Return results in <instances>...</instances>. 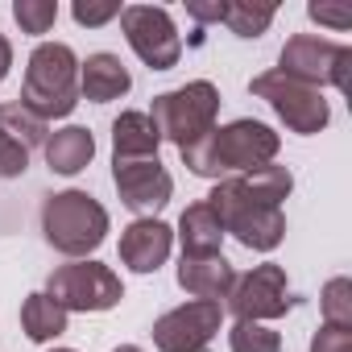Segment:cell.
<instances>
[{"instance_id":"277c9868","label":"cell","mask_w":352,"mask_h":352,"mask_svg":"<svg viewBox=\"0 0 352 352\" xmlns=\"http://www.w3.org/2000/svg\"><path fill=\"white\" fill-rule=\"evenodd\" d=\"M42 232L63 257H87L108 236V212L87 191H58L42 204Z\"/></svg>"},{"instance_id":"d6986e66","label":"cell","mask_w":352,"mask_h":352,"mask_svg":"<svg viewBox=\"0 0 352 352\" xmlns=\"http://www.w3.org/2000/svg\"><path fill=\"white\" fill-rule=\"evenodd\" d=\"M67 311L50 298V294H30L21 302V331L34 340V344H46V340H58L67 331Z\"/></svg>"},{"instance_id":"ba28073f","label":"cell","mask_w":352,"mask_h":352,"mask_svg":"<svg viewBox=\"0 0 352 352\" xmlns=\"http://www.w3.org/2000/svg\"><path fill=\"white\" fill-rule=\"evenodd\" d=\"M278 71L290 75V79H298V83H311V87H340V91H348L352 46L298 34V38H290V42L282 46Z\"/></svg>"},{"instance_id":"30bf717a","label":"cell","mask_w":352,"mask_h":352,"mask_svg":"<svg viewBox=\"0 0 352 352\" xmlns=\"http://www.w3.org/2000/svg\"><path fill=\"white\" fill-rule=\"evenodd\" d=\"M294 307L290 298V282H286V270L265 261V265H253L249 274H241L228 290V311L236 319H249V323H265V319H282L286 311Z\"/></svg>"},{"instance_id":"7c38bea8","label":"cell","mask_w":352,"mask_h":352,"mask_svg":"<svg viewBox=\"0 0 352 352\" xmlns=\"http://www.w3.org/2000/svg\"><path fill=\"white\" fill-rule=\"evenodd\" d=\"M112 183H116V195L129 212H137L141 220H149L153 212H162L174 195V179L170 170L157 162V157H145V162H116L112 166Z\"/></svg>"},{"instance_id":"cb8c5ba5","label":"cell","mask_w":352,"mask_h":352,"mask_svg":"<svg viewBox=\"0 0 352 352\" xmlns=\"http://www.w3.org/2000/svg\"><path fill=\"white\" fill-rule=\"evenodd\" d=\"M13 21L21 25V34H50V25L58 21V5L54 0H13Z\"/></svg>"},{"instance_id":"4fadbf2b","label":"cell","mask_w":352,"mask_h":352,"mask_svg":"<svg viewBox=\"0 0 352 352\" xmlns=\"http://www.w3.org/2000/svg\"><path fill=\"white\" fill-rule=\"evenodd\" d=\"M174 249V228L162 224V220H133L124 232H120V261L133 270V274H153L157 265H166Z\"/></svg>"},{"instance_id":"9a60e30c","label":"cell","mask_w":352,"mask_h":352,"mask_svg":"<svg viewBox=\"0 0 352 352\" xmlns=\"http://www.w3.org/2000/svg\"><path fill=\"white\" fill-rule=\"evenodd\" d=\"M133 87V75L124 71V63L108 50L100 54H87V63H79V96L91 100V104H108V100H120L129 96Z\"/></svg>"},{"instance_id":"5bb4252c","label":"cell","mask_w":352,"mask_h":352,"mask_svg":"<svg viewBox=\"0 0 352 352\" xmlns=\"http://www.w3.org/2000/svg\"><path fill=\"white\" fill-rule=\"evenodd\" d=\"M232 282H236V270L224 261V253L183 257V265H179V286H183L191 298H199V302H220V298H228Z\"/></svg>"},{"instance_id":"2e32d148","label":"cell","mask_w":352,"mask_h":352,"mask_svg":"<svg viewBox=\"0 0 352 352\" xmlns=\"http://www.w3.org/2000/svg\"><path fill=\"white\" fill-rule=\"evenodd\" d=\"M157 129L149 120V112H120L112 120V153L116 162H145V157H157Z\"/></svg>"},{"instance_id":"7a4b0ae2","label":"cell","mask_w":352,"mask_h":352,"mask_svg":"<svg viewBox=\"0 0 352 352\" xmlns=\"http://www.w3.org/2000/svg\"><path fill=\"white\" fill-rule=\"evenodd\" d=\"M21 104L34 116H42L46 124L75 112V104H79V58L67 42H42L30 54Z\"/></svg>"},{"instance_id":"ffe728a7","label":"cell","mask_w":352,"mask_h":352,"mask_svg":"<svg viewBox=\"0 0 352 352\" xmlns=\"http://www.w3.org/2000/svg\"><path fill=\"white\" fill-rule=\"evenodd\" d=\"M0 133H9L13 141H21L25 149H34V145H46V137H50V129H46V120L42 116H34L21 100H13V104H0Z\"/></svg>"},{"instance_id":"44dd1931","label":"cell","mask_w":352,"mask_h":352,"mask_svg":"<svg viewBox=\"0 0 352 352\" xmlns=\"http://www.w3.org/2000/svg\"><path fill=\"white\" fill-rule=\"evenodd\" d=\"M274 5H253V0H228V13H224V25L236 34V38H261L270 25H274Z\"/></svg>"},{"instance_id":"f546056e","label":"cell","mask_w":352,"mask_h":352,"mask_svg":"<svg viewBox=\"0 0 352 352\" xmlns=\"http://www.w3.org/2000/svg\"><path fill=\"white\" fill-rule=\"evenodd\" d=\"M9 67H13V46H9V38L0 34V79L9 75Z\"/></svg>"},{"instance_id":"6da1fadb","label":"cell","mask_w":352,"mask_h":352,"mask_svg":"<svg viewBox=\"0 0 352 352\" xmlns=\"http://www.w3.org/2000/svg\"><path fill=\"white\" fill-rule=\"evenodd\" d=\"M278 145H282V137L270 124L245 116V120H232L224 129H212L208 137H199L195 145H187L179 153H183L191 174L220 183L224 174H249L257 166H270L278 157Z\"/></svg>"},{"instance_id":"1f68e13d","label":"cell","mask_w":352,"mask_h":352,"mask_svg":"<svg viewBox=\"0 0 352 352\" xmlns=\"http://www.w3.org/2000/svg\"><path fill=\"white\" fill-rule=\"evenodd\" d=\"M54 352H75V348H54Z\"/></svg>"},{"instance_id":"4316f807","label":"cell","mask_w":352,"mask_h":352,"mask_svg":"<svg viewBox=\"0 0 352 352\" xmlns=\"http://www.w3.org/2000/svg\"><path fill=\"white\" fill-rule=\"evenodd\" d=\"M307 17L319 21V25H331V30H348L352 25V9L348 5H307Z\"/></svg>"},{"instance_id":"f1b7e54d","label":"cell","mask_w":352,"mask_h":352,"mask_svg":"<svg viewBox=\"0 0 352 352\" xmlns=\"http://www.w3.org/2000/svg\"><path fill=\"white\" fill-rule=\"evenodd\" d=\"M187 13H191L199 25H216V21H224V13H228V0H187Z\"/></svg>"},{"instance_id":"603a6c76","label":"cell","mask_w":352,"mask_h":352,"mask_svg":"<svg viewBox=\"0 0 352 352\" xmlns=\"http://www.w3.org/2000/svg\"><path fill=\"white\" fill-rule=\"evenodd\" d=\"M228 348H232V352H282V336L270 331L265 323L236 319L232 331H228Z\"/></svg>"},{"instance_id":"ac0fdd59","label":"cell","mask_w":352,"mask_h":352,"mask_svg":"<svg viewBox=\"0 0 352 352\" xmlns=\"http://www.w3.org/2000/svg\"><path fill=\"white\" fill-rule=\"evenodd\" d=\"M91 157H96V137L83 124H67L46 137V162L54 174H79L91 166Z\"/></svg>"},{"instance_id":"8fae6325","label":"cell","mask_w":352,"mask_h":352,"mask_svg":"<svg viewBox=\"0 0 352 352\" xmlns=\"http://www.w3.org/2000/svg\"><path fill=\"white\" fill-rule=\"evenodd\" d=\"M220 327H224V307L195 298V302L166 311L153 323V344H157V352H195V348H208V340Z\"/></svg>"},{"instance_id":"d4e9b609","label":"cell","mask_w":352,"mask_h":352,"mask_svg":"<svg viewBox=\"0 0 352 352\" xmlns=\"http://www.w3.org/2000/svg\"><path fill=\"white\" fill-rule=\"evenodd\" d=\"M25 170H30V149L9 133H0V179H21Z\"/></svg>"},{"instance_id":"8992f818","label":"cell","mask_w":352,"mask_h":352,"mask_svg":"<svg viewBox=\"0 0 352 352\" xmlns=\"http://www.w3.org/2000/svg\"><path fill=\"white\" fill-rule=\"evenodd\" d=\"M249 87H253V96H261V100L278 112V120H282L290 133H298V137L323 133L327 120H331V108H327L323 91L311 87V83H298V79H290V75H282V71L253 75Z\"/></svg>"},{"instance_id":"83f0119b","label":"cell","mask_w":352,"mask_h":352,"mask_svg":"<svg viewBox=\"0 0 352 352\" xmlns=\"http://www.w3.org/2000/svg\"><path fill=\"white\" fill-rule=\"evenodd\" d=\"M311 352H352V331H344V327H323V331H315Z\"/></svg>"},{"instance_id":"d6a6232c","label":"cell","mask_w":352,"mask_h":352,"mask_svg":"<svg viewBox=\"0 0 352 352\" xmlns=\"http://www.w3.org/2000/svg\"><path fill=\"white\" fill-rule=\"evenodd\" d=\"M195 352H208V348H195Z\"/></svg>"},{"instance_id":"52a82bcc","label":"cell","mask_w":352,"mask_h":352,"mask_svg":"<svg viewBox=\"0 0 352 352\" xmlns=\"http://www.w3.org/2000/svg\"><path fill=\"white\" fill-rule=\"evenodd\" d=\"M46 294L71 315V311H83V315H100V311H112L120 298H124V286L120 278L100 265V261H71V265H58L46 282Z\"/></svg>"},{"instance_id":"e0dca14e","label":"cell","mask_w":352,"mask_h":352,"mask_svg":"<svg viewBox=\"0 0 352 352\" xmlns=\"http://www.w3.org/2000/svg\"><path fill=\"white\" fill-rule=\"evenodd\" d=\"M179 241H183V257H208V253H220L224 224H220V216L212 212L208 199L191 204V208L179 216Z\"/></svg>"},{"instance_id":"5b68a950","label":"cell","mask_w":352,"mask_h":352,"mask_svg":"<svg viewBox=\"0 0 352 352\" xmlns=\"http://www.w3.org/2000/svg\"><path fill=\"white\" fill-rule=\"evenodd\" d=\"M216 116H220V91L208 79H195L187 87L162 91V96H153V108H149V120H153L157 137L170 141V145H179V149H187L199 137H208L216 129Z\"/></svg>"},{"instance_id":"7402d4cb","label":"cell","mask_w":352,"mask_h":352,"mask_svg":"<svg viewBox=\"0 0 352 352\" xmlns=\"http://www.w3.org/2000/svg\"><path fill=\"white\" fill-rule=\"evenodd\" d=\"M319 307H323V327H344V331H352V282H348V278H331V282L323 286Z\"/></svg>"},{"instance_id":"9c48e42d","label":"cell","mask_w":352,"mask_h":352,"mask_svg":"<svg viewBox=\"0 0 352 352\" xmlns=\"http://www.w3.org/2000/svg\"><path fill=\"white\" fill-rule=\"evenodd\" d=\"M120 30L133 46V54L149 67V71H170L183 58V38L174 30L170 13L162 5H129L120 9Z\"/></svg>"},{"instance_id":"3957f363","label":"cell","mask_w":352,"mask_h":352,"mask_svg":"<svg viewBox=\"0 0 352 352\" xmlns=\"http://www.w3.org/2000/svg\"><path fill=\"white\" fill-rule=\"evenodd\" d=\"M208 204H212V212L220 216L224 236H236V241H241L245 249H253V253H270V249H278L282 236H286V216H282V208L257 199V195L236 179V174H232V179H220V183L212 187Z\"/></svg>"},{"instance_id":"4dcf8cb0","label":"cell","mask_w":352,"mask_h":352,"mask_svg":"<svg viewBox=\"0 0 352 352\" xmlns=\"http://www.w3.org/2000/svg\"><path fill=\"white\" fill-rule=\"evenodd\" d=\"M116 352H141V348H137V344H120Z\"/></svg>"},{"instance_id":"484cf974","label":"cell","mask_w":352,"mask_h":352,"mask_svg":"<svg viewBox=\"0 0 352 352\" xmlns=\"http://www.w3.org/2000/svg\"><path fill=\"white\" fill-rule=\"evenodd\" d=\"M71 13H75L79 25L96 30V25H108L112 17H120V5H116V0H75Z\"/></svg>"}]
</instances>
